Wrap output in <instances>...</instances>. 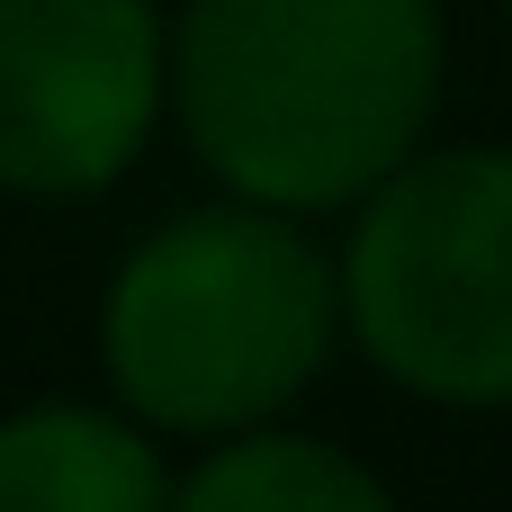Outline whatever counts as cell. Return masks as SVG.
<instances>
[{
	"instance_id": "cell-1",
	"label": "cell",
	"mask_w": 512,
	"mask_h": 512,
	"mask_svg": "<svg viewBox=\"0 0 512 512\" xmlns=\"http://www.w3.org/2000/svg\"><path fill=\"white\" fill-rule=\"evenodd\" d=\"M441 108L432 0H180L171 117L261 207H360Z\"/></svg>"
},
{
	"instance_id": "cell-2",
	"label": "cell",
	"mask_w": 512,
	"mask_h": 512,
	"mask_svg": "<svg viewBox=\"0 0 512 512\" xmlns=\"http://www.w3.org/2000/svg\"><path fill=\"white\" fill-rule=\"evenodd\" d=\"M342 342V270L261 198L153 225L99 297L108 396L162 441H225L279 423Z\"/></svg>"
},
{
	"instance_id": "cell-3",
	"label": "cell",
	"mask_w": 512,
	"mask_h": 512,
	"mask_svg": "<svg viewBox=\"0 0 512 512\" xmlns=\"http://www.w3.org/2000/svg\"><path fill=\"white\" fill-rule=\"evenodd\" d=\"M351 342L432 405H512V153H405L342 243Z\"/></svg>"
},
{
	"instance_id": "cell-5",
	"label": "cell",
	"mask_w": 512,
	"mask_h": 512,
	"mask_svg": "<svg viewBox=\"0 0 512 512\" xmlns=\"http://www.w3.org/2000/svg\"><path fill=\"white\" fill-rule=\"evenodd\" d=\"M162 432L126 405H18L0 423V512H162Z\"/></svg>"
},
{
	"instance_id": "cell-4",
	"label": "cell",
	"mask_w": 512,
	"mask_h": 512,
	"mask_svg": "<svg viewBox=\"0 0 512 512\" xmlns=\"http://www.w3.org/2000/svg\"><path fill=\"white\" fill-rule=\"evenodd\" d=\"M171 117V18L153 0H0V189L99 198Z\"/></svg>"
},
{
	"instance_id": "cell-6",
	"label": "cell",
	"mask_w": 512,
	"mask_h": 512,
	"mask_svg": "<svg viewBox=\"0 0 512 512\" xmlns=\"http://www.w3.org/2000/svg\"><path fill=\"white\" fill-rule=\"evenodd\" d=\"M171 504L189 512H387V477L360 468L351 450L288 432V423H252L207 441V459L189 477H171Z\"/></svg>"
},
{
	"instance_id": "cell-7",
	"label": "cell",
	"mask_w": 512,
	"mask_h": 512,
	"mask_svg": "<svg viewBox=\"0 0 512 512\" xmlns=\"http://www.w3.org/2000/svg\"><path fill=\"white\" fill-rule=\"evenodd\" d=\"M504 9H512V0H504Z\"/></svg>"
}]
</instances>
